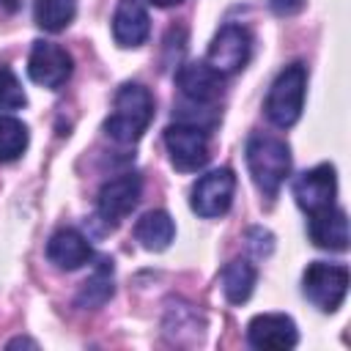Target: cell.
Masks as SVG:
<instances>
[{"label":"cell","instance_id":"6da1fadb","mask_svg":"<svg viewBox=\"0 0 351 351\" xmlns=\"http://www.w3.org/2000/svg\"><path fill=\"white\" fill-rule=\"evenodd\" d=\"M151 118H154L151 90L140 82H126L115 93L112 112L104 121V132L110 140H115L121 145H134L143 137V132L148 129Z\"/></svg>","mask_w":351,"mask_h":351},{"label":"cell","instance_id":"7a4b0ae2","mask_svg":"<svg viewBox=\"0 0 351 351\" xmlns=\"http://www.w3.org/2000/svg\"><path fill=\"white\" fill-rule=\"evenodd\" d=\"M244 154H247V167H250L255 186L261 189L263 197L274 200L280 186L291 176V148L285 145V140L274 134L255 132L250 134Z\"/></svg>","mask_w":351,"mask_h":351},{"label":"cell","instance_id":"3957f363","mask_svg":"<svg viewBox=\"0 0 351 351\" xmlns=\"http://www.w3.org/2000/svg\"><path fill=\"white\" fill-rule=\"evenodd\" d=\"M304 90H307V69H304V63L285 66L274 77V82H271V88L266 93V101H263L266 118L280 129L293 126L302 118Z\"/></svg>","mask_w":351,"mask_h":351},{"label":"cell","instance_id":"277c9868","mask_svg":"<svg viewBox=\"0 0 351 351\" xmlns=\"http://www.w3.org/2000/svg\"><path fill=\"white\" fill-rule=\"evenodd\" d=\"M302 291L321 313H335L348 293V269L340 263L313 261L302 274Z\"/></svg>","mask_w":351,"mask_h":351},{"label":"cell","instance_id":"5b68a950","mask_svg":"<svg viewBox=\"0 0 351 351\" xmlns=\"http://www.w3.org/2000/svg\"><path fill=\"white\" fill-rule=\"evenodd\" d=\"M165 148L170 154V162L181 173H197L208 162V132L197 123L176 121L165 129Z\"/></svg>","mask_w":351,"mask_h":351},{"label":"cell","instance_id":"8992f818","mask_svg":"<svg viewBox=\"0 0 351 351\" xmlns=\"http://www.w3.org/2000/svg\"><path fill=\"white\" fill-rule=\"evenodd\" d=\"M252 55V36L244 25H236V22H228L219 27V33L211 38L208 44V55H206V63L219 71L222 77L228 74H236L247 66Z\"/></svg>","mask_w":351,"mask_h":351},{"label":"cell","instance_id":"52a82bcc","mask_svg":"<svg viewBox=\"0 0 351 351\" xmlns=\"http://www.w3.org/2000/svg\"><path fill=\"white\" fill-rule=\"evenodd\" d=\"M140 192H143V181L137 173H121L104 181L96 195V217L110 228L121 225L140 203Z\"/></svg>","mask_w":351,"mask_h":351},{"label":"cell","instance_id":"ba28073f","mask_svg":"<svg viewBox=\"0 0 351 351\" xmlns=\"http://www.w3.org/2000/svg\"><path fill=\"white\" fill-rule=\"evenodd\" d=\"M233 192H236V176L230 167H217L208 170L206 176H200L192 186V197L189 206L197 217L214 219L228 214L230 203H233Z\"/></svg>","mask_w":351,"mask_h":351},{"label":"cell","instance_id":"9c48e42d","mask_svg":"<svg viewBox=\"0 0 351 351\" xmlns=\"http://www.w3.org/2000/svg\"><path fill=\"white\" fill-rule=\"evenodd\" d=\"M74 60L71 55L55 44V41H36L27 58V77L49 90H58L60 85H66V80L71 77Z\"/></svg>","mask_w":351,"mask_h":351},{"label":"cell","instance_id":"30bf717a","mask_svg":"<svg viewBox=\"0 0 351 351\" xmlns=\"http://www.w3.org/2000/svg\"><path fill=\"white\" fill-rule=\"evenodd\" d=\"M176 85L184 93V99L192 101L195 107H211L222 99L225 77L214 71L206 60H192L176 71Z\"/></svg>","mask_w":351,"mask_h":351},{"label":"cell","instance_id":"8fae6325","mask_svg":"<svg viewBox=\"0 0 351 351\" xmlns=\"http://www.w3.org/2000/svg\"><path fill=\"white\" fill-rule=\"evenodd\" d=\"M335 195H337V176L335 167L326 162L304 170L293 181V197L304 214H315L335 206Z\"/></svg>","mask_w":351,"mask_h":351},{"label":"cell","instance_id":"7c38bea8","mask_svg":"<svg viewBox=\"0 0 351 351\" xmlns=\"http://www.w3.org/2000/svg\"><path fill=\"white\" fill-rule=\"evenodd\" d=\"M247 343L261 351H291L299 343V329L285 313H261L247 324Z\"/></svg>","mask_w":351,"mask_h":351},{"label":"cell","instance_id":"4fadbf2b","mask_svg":"<svg viewBox=\"0 0 351 351\" xmlns=\"http://www.w3.org/2000/svg\"><path fill=\"white\" fill-rule=\"evenodd\" d=\"M151 33V19L143 0H118L112 14V38L123 49H134L145 44Z\"/></svg>","mask_w":351,"mask_h":351},{"label":"cell","instance_id":"5bb4252c","mask_svg":"<svg viewBox=\"0 0 351 351\" xmlns=\"http://www.w3.org/2000/svg\"><path fill=\"white\" fill-rule=\"evenodd\" d=\"M307 217H310L307 233L318 250H329V252H346L348 250V217L343 208L329 206V208L307 214Z\"/></svg>","mask_w":351,"mask_h":351},{"label":"cell","instance_id":"9a60e30c","mask_svg":"<svg viewBox=\"0 0 351 351\" xmlns=\"http://www.w3.org/2000/svg\"><path fill=\"white\" fill-rule=\"evenodd\" d=\"M90 258H93V250H90L88 239L74 228H60L47 241V261L55 269L74 271V269L85 266Z\"/></svg>","mask_w":351,"mask_h":351},{"label":"cell","instance_id":"2e32d148","mask_svg":"<svg viewBox=\"0 0 351 351\" xmlns=\"http://www.w3.org/2000/svg\"><path fill=\"white\" fill-rule=\"evenodd\" d=\"M176 236V225H173V217L162 208H154V211H145L137 225H134V239L140 241V247H145L148 252H162L170 247Z\"/></svg>","mask_w":351,"mask_h":351},{"label":"cell","instance_id":"e0dca14e","mask_svg":"<svg viewBox=\"0 0 351 351\" xmlns=\"http://www.w3.org/2000/svg\"><path fill=\"white\" fill-rule=\"evenodd\" d=\"M258 282V269L244 261V258H233L230 263H225L222 269V293L230 304H244Z\"/></svg>","mask_w":351,"mask_h":351},{"label":"cell","instance_id":"ac0fdd59","mask_svg":"<svg viewBox=\"0 0 351 351\" xmlns=\"http://www.w3.org/2000/svg\"><path fill=\"white\" fill-rule=\"evenodd\" d=\"M112 293H115V285H112V261H99L96 271L82 282V288L77 293V307L96 310L104 302H110Z\"/></svg>","mask_w":351,"mask_h":351},{"label":"cell","instance_id":"d6986e66","mask_svg":"<svg viewBox=\"0 0 351 351\" xmlns=\"http://www.w3.org/2000/svg\"><path fill=\"white\" fill-rule=\"evenodd\" d=\"M77 0H33V19L47 33H60L71 25Z\"/></svg>","mask_w":351,"mask_h":351},{"label":"cell","instance_id":"ffe728a7","mask_svg":"<svg viewBox=\"0 0 351 351\" xmlns=\"http://www.w3.org/2000/svg\"><path fill=\"white\" fill-rule=\"evenodd\" d=\"M27 143H30L27 126L14 115L0 112V162H16L27 151Z\"/></svg>","mask_w":351,"mask_h":351},{"label":"cell","instance_id":"44dd1931","mask_svg":"<svg viewBox=\"0 0 351 351\" xmlns=\"http://www.w3.org/2000/svg\"><path fill=\"white\" fill-rule=\"evenodd\" d=\"M27 104V96L22 90V82L8 66H0V112H14Z\"/></svg>","mask_w":351,"mask_h":351},{"label":"cell","instance_id":"7402d4cb","mask_svg":"<svg viewBox=\"0 0 351 351\" xmlns=\"http://www.w3.org/2000/svg\"><path fill=\"white\" fill-rule=\"evenodd\" d=\"M307 0H269V8L277 14V16H293L304 8Z\"/></svg>","mask_w":351,"mask_h":351},{"label":"cell","instance_id":"603a6c76","mask_svg":"<svg viewBox=\"0 0 351 351\" xmlns=\"http://www.w3.org/2000/svg\"><path fill=\"white\" fill-rule=\"evenodd\" d=\"M38 348V343L36 340H30V337H14V340H8L5 343V348Z\"/></svg>","mask_w":351,"mask_h":351},{"label":"cell","instance_id":"cb8c5ba5","mask_svg":"<svg viewBox=\"0 0 351 351\" xmlns=\"http://www.w3.org/2000/svg\"><path fill=\"white\" fill-rule=\"evenodd\" d=\"M151 5H156V8H173V5H178V3H184V0H148Z\"/></svg>","mask_w":351,"mask_h":351}]
</instances>
